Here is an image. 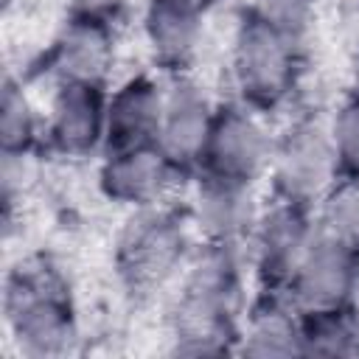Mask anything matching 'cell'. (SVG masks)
<instances>
[{
  "label": "cell",
  "instance_id": "1",
  "mask_svg": "<svg viewBox=\"0 0 359 359\" xmlns=\"http://www.w3.org/2000/svg\"><path fill=\"white\" fill-rule=\"evenodd\" d=\"M238 247L208 244L174 306V353L213 356L238 351Z\"/></svg>",
  "mask_w": 359,
  "mask_h": 359
},
{
  "label": "cell",
  "instance_id": "2",
  "mask_svg": "<svg viewBox=\"0 0 359 359\" xmlns=\"http://www.w3.org/2000/svg\"><path fill=\"white\" fill-rule=\"evenodd\" d=\"M6 323L17 348L31 359L73 351L79 328L65 280L48 261H20L6 278Z\"/></svg>",
  "mask_w": 359,
  "mask_h": 359
},
{
  "label": "cell",
  "instance_id": "3",
  "mask_svg": "<svg viewBox=\"0 0 359 359\" xmlns=\"http://www.w3.org/2000/svg\"><path fill=\"white\" fill-rule=\"evenodd\" d=\"M188 252L185 216L174 208H137L123 224L115 244V269L121 283L135 294L160 289Z\"/></svg>",
  "mask_w": 359,
  "mask_h": 359
},
{
  "label": "cell",
  "instance_id": "4",
  "mask_svg": "<svg viewBox=\"0 0 359 359\" xmlns=\"http://www.w3.org/2000/svg\"><path fill=\"white\" fill-rule=\"evenodd\" d=\"M297 73V48H292L255 8L247 11L236 31L233 45V79L241 104L252 112L278 109Z\"/></svg>",
  "mask_w": 359,
  "mask_h": 359
},
{
  "label": "cell",
  "instance_id": "5",
  "mask_svg": "<svg viewBox=\"0 0 359 359\" xmlns=\"http://www.w3.org/2000/svg\"><path fill=\"white\" fill-rule=\"evenodd\" d=\"M275 199L314 210L339 182L331 126L320 121H297L272 149Z\"/></svg>",
  "mask_w": 359,
  "mask_h": 359
},
{
  "label": "cell",
  "instance_id": "6",
  "mask_svg": "<svg viewBox=\"0 0 359 359\" xmlns=\"http://www.w3.org/2000/svg\"><path fill=\"white\" fill-rule=\"evenodd\" d=\"M311 213L314 210L275 199L269 210L258 216L252 230V269L261 292H289V283L317 236Z\"/></svg>",
  "mask_w": 359,
  "mask_h": 359
},
{
  "label": "cell",
  "instance_id": "7",
  "mask_svg": "<svg viewBox=\"0 0 359 359\" xmlns=\"http://www.w3.org/2000/svg\"><path fill=\"white\" fill-rule=\"evenodd\" d=\"M272 160V143L244 104L219 107L213 115L210 137L202 154L199 174L252 185Z\"/></svg>",
  "mask_w": 359,
  "mask_h": 359
},
{
  "label": "cell",
  "instance_id": "8",
  "mask_svg": "<svg viewBox=\"0 0 359 359\" xmlns=\"http://www.w3.org/2000/svg\"><path fill=\"white\" fill-rule=\"evenodd\" d=\"M216 107L205 95V90L185 79L177 76L171 90L165 93L163 104V126H160V151L177 171V177L185 174H199L202 168V154L210 137Z\"/></svg>",
  "mask_w": 359,
  "mask_h": 359
},
{
  "label": "cell",
  "instance_id": "9",
  "mask_svg": "<svg viewBox=\"0 0 359 359\" xmlns=\"http://www.w3.org/2000/svg\"><path fill=\"white\" fill-rule=\"evenodd\" d=\"M115 59L112 22L73 11L48 53V70L62 84H107Z\"/></svg>",
  "mask_w": 359,
  "mask_h": 359
},
{
  "label": "cell",
  "instance_id": "10",
  "mask_svg": "<svg viewBox=\"0 0 359 359\" xmlns=\"http://www.w3.org/2000/svg\"><path fill=\"white\" fill-rule=\"evenodd\" d=\"M163 104L165 93H160V87L149 76L126 79L107 101L104 154L157 146L163 126Z\"/></svg>",
  "mask_w": 359,
  "mask_h": 359
},
{
  "label": "cell",
  "instance_id": "11",
  "mask_svg": "<svg viewBox=\"0 0 359 359\" xmlns=\"http://www.w3.org/2000/svg\"><path fill=\"white\" fill-rule=\"evenodd\" d=\"M351 261L353 250L317 227V236L286 292L297 311L342 309L351 278Z\"/></svg>",
  "mask_w": 359,
  "mask_h": 359
},
{
  "label": "cell",
  "instance_id": "12",
  "mask_svg": "<svg viewBox=\"0 0 359 359\" xmlns=\"http://www.w3.org/2000/svg\"><path fill=\"white\" fill-rule=\"evenodd\" d=\"M107 101L101 84H59L50 109V143L67 157H87L104 149Z\"/></svg>",
  "mask_w": 359,
  "mask_h": 359
},
{
  "label": "cell",
  "instance_id": "13",
  "mask_svg": "<svg viewBox=\"0 0 359 359\" xmlns=\"http://www.w3.org/2000/svg\"><path fill=\"white\" fill-rule=\"evenodd\" d=\"M252 185L199 174L196 196H194V219L208 244L238 247L247 236H252L258 222Z\"/></svg>",
  "mask_w": 359,
  "mask_h": 359
},
{
  "label": "cell",
  "instance_id": "14",
  "mask_svg": "<svg viewBox=\"0 0 359 359\" xmlns=\"http://www.w3.org/2000/svg\"><path fill=\"white\" fill-rule=\"evenodd\" d=\"M174 177L177 171L171 168L160 146H146V149L107 154L98 171V188L112 202L146 208L165 194Z\"/></svg>",
  "mask_w": 359,
  "mask_h": 359
},
{
  "label": "cell",
  "instance_id": "15",
  "mask_svg": "<svg viewBox=\"0 0 359 359\" xmlns=\"http://www.w3.org/2000/svg\"><path fill=\"white\" fill-rule=\"evenodd\" d=\"M238 353L247 356H303L300 311L283 292H261L238 337Z\"/></svg>",
  "mask_w": 359,
  "mask_h": 359
},
{
  "label": "cell",
  "instance_id": "16",
  "mask_svg": "<svg viewBox=\"0 0 359 359\" xmlns=\"http://www.w3.org/2000/svg\"><path fill=\"white\" fill-rule=\"evenodd\" d=\"M202 17L180 8L168 0H149L143 31L151 50L154 65H160L171 76H182V70L194 62L202 34Z\"/></svg>",
  "mask_w": 359,
  "mask_h": 359
},
{
  "label": "cell",
  "instance_id": "17",
  "mask_svg": "<svg viewBox=\"0 0 359 359\" xmlns=\"http://www.w3.org/2000/svg\"><path fill=\"white\" fill-rule=\"evenodd\" d=\"M303 356H356L359 323L345 309L300 311Z\"/></svg>",
  "mask_w": 359,
  "mask_h": 359
},
{
  "label": "cell",
  "instance_id": "18",
  "mask_svg": "<svg viewBox=\"0 0 359 359\" xmlns=\"http://www.w3.org/2000/svg\"><path fill=\"white\" fill-rule=\"evenodd\" d=\"M36 143V115L20 84L3 81L0 101V151L3 157H25Z\"/></svg>",
  "mask_w": 359,
  "mask_h": 359
},
{
  "label": "cell",
  "instance_id": "19",
  "mask_svg": "<svg viewBox=\"0 0 359 359\" xmlns=\"http://www.w3.org/2000/svg\"><path fill=\"white\" fill-rule=\"evenodd\" d=\"M323 233L359 250V180H339L320 205Z\"/></svg>",
  "mask_w": 359,
  "mask_h": 359
},
{
  "label": "cell",
  "instance_id": "20",
  "mask_svg": "<svg viewBox=\"0 0 359 359\" xmlns=\"http://www.w3.org/2000/svg\"><path fill=\"white\" fill-rule=\"evenodd\" d=\"M292 48H303L317 17L314 0H261L255 8Z\"/></svg>",
  "mask_w": 359,
  "mask_h": 359
},
{
  "label": "cell",
  "instance_id": "21",
  "mask_svg": "<svg viewBox=\"0 0 359 359\" xmlns=\"http://www.w3.org/2000/svg\"><path fill=\"white\" fill-rule=\"evenodd\" d=\"M339 180H359V93L331 121Z\"/></svg>",
  "mask_w": 359,
  "mask_h": 359
},
{
  "label": "cell",
  "instance_id": "22",
  "mask_svg": "<svg viewBox=\"0 0 359 359\" xmlns=\"http://www.w3.org/2000/svg\"><path fill=\"white\" fill-rule=\"evenodd\" d=\"M135 0H76V11L79 14H90V17H101L107 22H112L118 14H123Z\"/></svg>",
  "mask_w": 359,
  "mask_h": 359
},
{
  "label": "cell",
  "instance_id": "23",
  "mask_svg": "<svg viewBox=\"0 0 359 359\" xmlns=\"http://www.w3.org/2000/svg\"><path fill=\"white\" fill-rule=\"evenodd\" d=\"M342 309L359 323V250H353L351 278H348V292H345V306Z\"/></svg>",
  "mask_w": 359,
  "mask_h": 359
},
{
  "label": "cell",
  "instance_id": "24",
  "mask_svg": "<svg viewBox=\"0 0 359 359\" xmlns=\"http://www.w3.org/2000/svg\"><path fill=\"white\" fill-rule=\"evenodd\" d=\"M345 22H348V31H351V36H353V42L359 48V0L351 3L348 14H345Z\"/></svg>",
  "mask_w": 359,
  "mask_h": 359
},
{
  "label": "cell",
  "instance_id": "25",
  "mask_svg": "<svg viewBox=\"0 0 359 359\" xmlns=\"http://www.w3.org/2000/svg\"><path fill=\"white\" fill-rule=\"evenodd\" d=\"M168 3H174V6H180V8H188V11H194V14H205L216 0H168Z\"/></svg>",
  "mask_w": 359,
  "mask_h": 359
},
{
  "label": "cell",
  "instance_id": "26",
  "mask_svg": "<svg viewBox=\"0 0 359 359\" xmlns=\"http://www.w3.org/2000/svg\"><path fill=\"white\" fill-rule=\"evenodd\" d=\"M356 93H359V90H356Z\"/></svg>",
  "mask_w": 359,
  "mask_h": 359
}]
</instances>
